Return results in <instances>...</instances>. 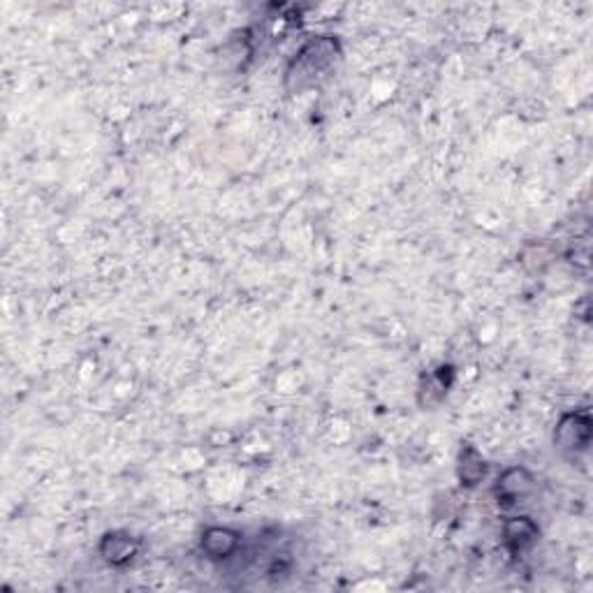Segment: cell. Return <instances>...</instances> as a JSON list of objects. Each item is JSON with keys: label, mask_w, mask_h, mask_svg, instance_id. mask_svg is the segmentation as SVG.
<instances>
[{"label": "cell", "mask_w": 593, "mask_h": 593, "mask_svg": "<svg viewBox=\"0 0 593 593\" xmlns=\"http://www.w3.org/2000/svg\"><path fill=\"white\" fill-rule=\"evenodd\" d=\"M343 58L341 40L336 35H313L295 51L283 72V89L290 95L316 89L329 77Z\"/></svg>", "instance_id": "obj_1"}, {"label": "cell", "mask_w": 593, "mask_h": 593, "mask_svg": "<svg viewBox=\"0 0 593 593\" xmlns=\"http://www.w3.org/2000/svg\"><path fill=\"white\" fill-rule=\"evenodd\" d=\"M591 415L589 411L563 413L561 420L554 427V448L563 457L575 461L577 457L587 455L591 448Z\"/></svg>", "instance_id": "obj_2"}, {"label": "cell", "mask_w": 593, "mask_h": 593, "mask_svg": "<svg viewBox=\"0 0 593 593\" xmlns=\"http://www.w3.org/2000/svg\"><path fill=\"white\" fill-rule=\"evenodd\" d=\"M533 489H536V478H533L529 468L512 466V468H505V471L499 475V480H496L494 485V496L501 508H515L517 503L529 499Z\"/></svg>", "instance_id": "obj_3"}, {"label": "cell", "mask_w": 593, "mask_h": 593, "mask_svg": "<svg viewBox=\"0 0 593 593\" xmlns=\"http://www.w3.org/2000/svg\"><path fill=\"white\" fill-rule=\"evenodd\" d=\"M241 543H244V536L239 531L230 529V526H209V529H204L200 538L202 554L214 563L234 559L239 554Z\"/></svg>", "instance_id": "obj_4"}, {"label": "cell", "mask_w": 593, "mask_h": 593, "mask_svg": "<svg viewBox=\"0 0 593 593\" xmlns=\"http://www.w3.org/2000/svg\"><path fill=\"white\" fill-rule=\"evenodd\" d=\"M540 540V529L531 517H508L503 522V545L515 559L529 554Z\"/></svg>", "instance_id": "obj_5"}, {"label": "cell", "mask_w": 593, "mask_h": 593, "mask_svg": "<svg viewBox=\"0 0 593 593\" xmlns=\"http://www.w3.org/2000/svg\"><path fill=\"white\" fill-rule=\"evenodd\" d=\"M139 552V540L130 531H109L100 538V559L112 568H123L135 561Z\"/></svg>", "instance_id": "obj_6"}, {"label": "cell", "mask_w": 593, "mask_h": 593, "mask_svg": "<svg viewBox=\"0 0 593 593\" xmlns=\"http://www.w3.org/2000/svg\"><path fill=\"white\" fill-rule=\"evenodd\" d=\"M487 473H489L487 459L482 457L478 450L471 448V445H464V448H461V452H459V461H457V475H459L461 487H466V489L478 487L480 482L487 478Z\"/></svg>", "instance_id": "obj_7"}]
</instances>
